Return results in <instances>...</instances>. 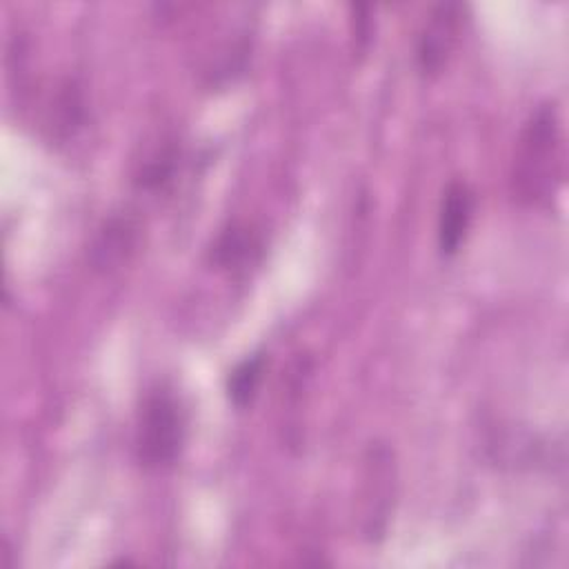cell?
<instances>
[{"label":"cell","mask_w":569,"mask_h":569,"mask_svg":"<svg viewBox=\"0 0 569 569\" xmlns=\"http://www.w3.org/2000/svg\"><path fill=\"white\" fill-rule=\"evenodd\" d=\"M262 251L260 238L244 224H229L211 247V262L227 271L247 269Z\"/></svg>","instance_id":"8992f818"},{"label":"cell","mask_w":569,"mask_h":569,"mask_svg":"<svg viewBox=\"0 0 569 569\" xmlns=\"http://www.w3.org/2000/svg\"><path fill=\"white\" fill-rule=\"evenodd\" d=\"M562 129L553 102L540 104L518 138L511 169V191L522 204H545L558 191L565 167Z\"/></svg>","instance_id":"6da1fadb"},{"label":"cell","mask_w":569,"mask_h":569,"mask_svg":"<svg viewBox=\"0 0 569 569\" xmlns=\"http://www.w3.org/2000/svg\"><path fill=\"white\" fill-rule=\"evenodd\" d=\"M173 169H176V153L173 149H164L160 151V156L142 164L136 182L140 189H158L171 180Z\"/></svg>","instance_id":"ba28073f"},{"label":"cell","mask_w":569,"mask_h":569,"mask_svg":"<svg viewBox=\"0 0 569 569\" xmlns=\"http://www.w3.org/2000/svg\"><path fill=\"white\" fill-rule=\"evenodd\" d=\"M264 371V353H251L240 365L233 367V371L227 378V396L238 407L244 409L256 398L260 378Z\"/></svg>","instance_id":"52a82bcc"},{"label":"cell","mask_w":569,"mask_h":569,"mask_svg":"<svg viewBox=\"0 0 569 569\" xmlns=\"http://www.w3.org/2000/svg\"><path fill=\"white\" fill-rule=\"evenodd\" d=\"M187 416L176 393L158 385L144 393L138 411L136 456L147 471L173 467L184 449Z\"/></svg>","instance_id":"7a4b0ae2"},{"label":"cell","mask_w":569,"mask_h":569,"mask_svg":"<svg viewBox=\"0 0 569 569\" xmlns=\"http://www.w3.org/2000/svg\"><path fill=\"white\" fill-rule=\"evenodd\" d=\"M476 207V196L471 187L462 180L447 184L440 211H438V249L442 256H453L467 238Z\"/></svg>","instance_id":"277c9868"},{"label":"cell","mask_w":569,"mask_h":569,"mask_svg":"<svg viewBox=\"0 0 569 569\" xmlns=\"http://www.w3.org/2000/svg\"><path fill=\"white\" fill-rule=\"evenodd\" d=\"M460 27H462L460 4L442 2L431 11L416 44V62L422 73L431 76L445 67L449 53L458 42Z\"/></svg>","instance_id":"3957f363"},{"label":"cell","mask_w":569,"mask_h":569,"mask_svg":"<svg viewBox=\"0 0 569 569\" xmlns=\"http://www.w3.org/2000/svg\"><path fill=\"white\" fill-rule=\"evenodd\" d=\"M140 227L131 216H111L98 229L91 244V264L98 271H113L136 251Z\"/></svg>","instance_id":"5b68a950"}]
</instances>
